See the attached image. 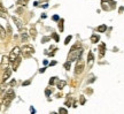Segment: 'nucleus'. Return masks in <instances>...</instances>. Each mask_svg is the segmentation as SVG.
Listing matches in <instances>:
<instances>
[{"label":"nucleus","instance_id":"obj_1","mask_svg":"<svg viewBox=\"0 0 124 114\" xmlns=\"http://www.w3.org/2000/svg\"><path fill=\"white\" fill-rule=\"evenodd\" d=\"M82 54H83V48L79 47L78 45H75L70 50V53L68 55V61L71 62V61H75V60H78V59H80Z\"/></svg>","mask_w":124,"mask_h":114},{"label":"nucleus","instance_id":"obj_2","mask_svg":"<svg viewBox=\"0 0 124 114\" xmlns=\"http://www.w3.org/2000/svg\"><path fill=\"white\" fill-rule=\"evenodd\" d=\"M14 97H15V92H14L13 89H8L7 91H6V93H5L4 96V105L7 107V106H9V104H10V101L14 99Z\"/></svg>","mask_w":124,"mask_h":114},{"label":"nucleus","instance_id":"obj_3","mask_svg":"<svg viewBox=\"0 0 124 114\" xmlns=\"http://www.w3.org/2000/svg\"><path fill=\"white\" fill-rule=\"evenodd\" d=\"M21 53H22L24 57H30V55H32L33 53H35V48H33V46L32 45H29V44H25L23 45L22 48H21Z\"/></svg>","mask_w":124,"mask_h":114},{"label":"nucleus","instance_id":"obj_4","mask_svg":"<svg viewBox=\"0 0 124 114\" xmlns=\"http://www.w3.org/2000/svg\"><path fill=\"white\" fill-rule=\"evenodd\" d=\"M20 53H21V48L17 47V46H15V47H14L13 50L10 51V53H9V55H8L9 61H10V62H14L18 57H20Z\"/></svg>","mask_w":124,"mask_h":114},{"label":"nucleus","instance_id":"obj_5","mask_svg":"<svg viewBox=\"0 0 124 114\" xmlns=\"http://www.w3.org/2000/svg\"><path fill=\"white\" fill-rule=\"evenodd\" d=\"M84 67H85L84 61H83L82 59H78V60H77V63H76V67H75V73L77 75L82 74L83 70H84Z\"/></svg>","mask_w":124,"mask_h":114},{"label":"nucleus","instance_id":"obj_6","mask_svg":"<svg viewBox=\"0 0 124 114\" xmlns=\"http://www.w3.org/2000/svg\"><path fill=\"white\" fill-rule=\"evenodd\" d=\"M9 58L7 55H4L2 59H1V68H4V69H7L8 68V65H9Z\"/></svg>","mask_w":124,"mask_h":114},{"label":"nucleus","instance_id":"obj_7","mask_svg":"<svg viewBox=\"0 0 124 114\" xmlns=\"http://www.w3.org/2000/svg\"><path fill=\"white\" fill-rule=\"evenodd\" d=\"M13 21H14V22H15V24H16V26H17V28H18V30H20V31H22V32H24V31H23V22H22V21H21L20 18H15V16H14V18H13Z\"/></svg>","mask_w":124,"mask_h":114},{"label":"nucleus","instance_id":"obj_8","mask_svg":"<svg viewBox=\"0 0 124 114\" xmlns=\"http://www.w3.org/2000/svg\"><path fill=\"white\" fill-rule=\"evenodd\" d=\"M10 75H12V70L9 69V68L5 69V73H4V75H2V82H4V83L10 77Z\"/></svg>","mask_w":124,"mask_h":114},{"label":"nucleus","instance_id":"obj_9","mask_svg":"<svg viewBox=\"0 0 124 114\" xmlns=\"http://www.w3.org/2000/svg\"><path fill=\"white\" fill-rule=\"evenodd\" d=\"M93 60H94L93 53L92 52H89V55H87V63H89V66H92V65H93Z\"/></svg>","mask_w":124,"mask_h":114},{"label":"nucleus","instance_id":"obj_10","mask_svg":"<svg viewBox=\"0 0 124 114\" xmlns=\"http://www.w3.org/2000/svg\"><path fill=\"white\" fill-rule=\"evenodd\" d=\"M20 63H21V58L18 57L17 59H16V60H15V61L13 62V69H14V70L17 69V67L20 66Z\"/></svg>","mask_w":124,"mask_h":114},{"label":"nucleus","instance_id":"obj_11","mask_svg":"<svg viewBox=\"0 0 124 114\" xmlns=\"http://www.w3.org/2000/svg\"><path fill=\"white\" fill-rule=\"evenodd\" d=\"M66 84H67L66 81H59L58 82V89L59 90H62V89L66 87Z\"/></svg>","mask_w":124,"mask_h":114},{"label":"nucleus","instance_id":"obj_12","mask_svg":"<svg viewBox=\"0 0 124 114\" xmlns=\"http://www.w3.org/2000/svg\"><path fill=\"white\" fill-rule=\"evenodd\" d=\"M105 48H106L105 44H101V45H100V47H99V51H100V57H101V58L105 55Z\"/></svg>","mask_w":124,"mask_h":114},{"label":"nucleus","instance_id":"obj_13","mask_svg":"<svg viewBox=\"0 0 124 114\" xmlns=\"http://www.w3.org/2000/svg\"><path fill=\"white\" fill-rule=\"evenodd\" d=\"M5 37H6V30L0 26V38H1V39H4Z\"/></svg>","mask_w":124,"mask_h":114},{"label":"nucleus","instance_id":"obj_14","mask_svg":"<svg viewBox=\"0 0 124 114\" xmlns=\"http://www.w3.org/2000/svg\"><path fill=\"white\" fill-rule=\"evenodd\" d=\"M99 39H100V37L98 35H92V37H91V42H92V43H98Z\"/></svg>","mask_w":124,"mask_h":114},{"label":"nucleus","instance_id":"obj_15","mask_svg":"<svg viewBox=\"0 0 124 114\" xmlns=\"http://www.w3.org/2000/svg\"><path fill=\"white\" fill-rule=\"evenodd\" d=\"M106 30H107V26H105V24H102V26H98V31H99V32H105Z\"/></svg>","mask_w":124,"mask_h":114},{"label":"nucleus","instance_id":"obj_16","mask_svg":"<svg viewBox=\"0 0 124 114\" xmlns=\"http://www.w3.org/2000/svg\"><path fill=\"white\" fill-rule=\"evenodd\" d=\"M36 35H37V31H36V29L33 28V26H32V28L30 29V36H31V37H33V38H35Z\"/></svg>","mask_w":124,"mask_h":114},{"label":"nucleus","instance_id":"obj_17","mask_svg":"<svg viewBox=\"0 0 124 114\" xmlns=\"http://www.w3.org/2000/svg\"><path fill=\"white\" fill-rule=\"evenodd\" d=\"M21 38H22V42H27L28 40V34L27 32H22V34H21Z\"/></svg>","mask_w":124,"mask_h":114},{"label":"nucleus","instance_id":"obj_18","mask_svg":"<svg viewBox=\"0 0 124 114\" xmlns=\"http://www.w3.org/2000/svg\"><path fill=\"white\" fill-rule=\"evenodd\" d=\"M59 114H68V111H67L66 108H63V107H61V108L59 110Z\"/></svg>","mask_w":124,"mask_h":114},{"label":"nucleus","instance_id":"obj_19","mask_svg":"<svg viewBox=\"0 0 124 114\" xmlns=\"http://www.w3.org/2000/svg\"><path fill=\"white\" fill-rule=\"evenodd\" d=\"M0 12H2V13H7V9L2 6V4H1V2H0Z\"/></svg>","mask_w":124,"mask_h":114},{"label":"nucleus","instance_id":"obj_20","mask_svg":"<svg viewBox=\"0 0 124 114\" xmlns=\"http://www.w3.org/2000/svg\"><path fill=\"white\" fill-rule=\"evenodd\" d=\"M64 68H66L67 70L70 69V61H68V62H66V63H64Z\"/></svg>","mask_w":124,"mask_h":114},{"label":"nucleus","instance_id":"obj_21","mask_svg":"<svg viewBox=\"0 0 124 114\" xmlns=\"http://www.w3.org/2000/svg\"><path fill=\"white\" fill-rule=\"evenodd\" d=\"M56 79H58V77H52V79H49V84H51V85H52V84H54V83H55V81H56Z\"/></svg>","mask_w":124,"mask_h":114},{"label":"nucleus","instance_id":"obj_22","mask_svg":"<svg viewBox=\"0 0 124 114\" xmlns=\"http://www.w3.org/2000/svg\"><path fill=\"white\" fill-rule=\"evenodd\" d=\"M71 40V36H68L66 38V40H64V44H69V42Z\"/></svg>","mask_w":124,"mask_h":114},{"label":"nucleus","instance_id":"obj_23","mask_svg":"<svg viewBox=\"0 0 124 114\" xmlns=\"http://www.w3.org/2000/svg\"><path fill=\"white\" fill-rule=\"evenodd\" d=\"M18 5H22V6H25V4H27V1H25V0H20V1H18L17 2Z\"/></svg>","mask_w":124,"mask_h":114},{"label":"nucleus","instance_id":"obj_24","mask_svg":"<svg viewBox=\"0 0 124 114\" xmlns=\"http://www.w3.org/2000/svg\"><path fill=\"white\" fill-rule=\"evenodd\" d=\"M59 28H60V30H61V31L63 30V20H62L60 23H59Z\"/></svg>","mask_w":124,"mask_h":114},{"label":"nucleus","instance_id":"obj_25","mask_svg":"<svg viewBox=\"0 0 124 114\" xmlns=\"http://www.w3.org/2000/svg\"><path fill=\"white\" fill-rule=\"evenodd\" d=\"M80 104H85V98L84 97H80Z\"/></svg>","mask_w":124,"mask_h":114},{"label":"nucleus","instance_id":"obj_26","mask_svg":"<svg viewBox=\"0 0 124 114\" xmlns=\"http://www.w3.org/2000/svg\"><path fill=\"white\" fill-rule=\"evenodd\" d=\"M49 38L48 37H44V38H43V40H41V42H43V43H46V42H47V40H48Z\"/></svg>","mask_w":124,"mask_h":114},{"label":"nucleus","instance_id":"obj_27","mask_svg":"<svg viewBox=\"0 0 124 114\" xmlns=\"http://www.w3.org/2000/svg\"><path fill=\"white\" fill-rule=\"evenodd\" d=\"M54 39H55V40H56V42H59V36L58 35H56V34H54Z\"/></svg>","mask_w":124,"mask_h":114},{"label":"nucleus","instance_id":"obj_28","mask_svg":"<svg viewBox=\"0 0 124 114\" xmlns=\"http://www.w3.org/2000/svg\"><path fill=\"white\" fill-rule=\"evenodd\" d=\"M53 20H54V21H59V16H58V15H54Z\"/></svg>","mask_w":124,"mask_h":114},{"label":"nucleus","instance_id":"obj_29","mask_svg":"<svg viewBox=\"0 0 124 114\" xmlns=\"http://www.w3.org/2000/svg\"><path fill=\"white\" fill-rule=\"evenodd\" d=\"M30 84V81H27V82H23V85L25 87V85H29Z\"/></svg>","mask_w":124,"mask_h":114},{"label":"nucleus","instance_id":"obj_30","mask_svg":"<svg viewBox=\"0 0 124 114\" xmlns=\"http://www.w3.org/2000/svg\"><path fill=\"white\" fill-rule=\"evenodd\" d=\"M123 10H124V8H123V7H120V9H118V12H120V13H122Z\"/></svg>","mask_w":124,"mask_h":114},{"label":"nucleus","instance_id":"obj_31","mask_svg":"<svg viewBox=\"0 0 124 114\" xmlns=\"http://www.w3.org/2000/svg\"><path fill=\"white\" fill-rule=\"evenodd\" d=\"M46 95H47V96H49V95H51V91H49V90H46Z\"/></svg>","mask_w":124,"mask_h":114},{"label":"nucleus","instance_id":"obj_32","mask_svg":"<svg viewBox=\"0 0 124 114\" xmlns=\"http://www.w3.org/2000/svg\"><path fill=\"white\" fill-rule=\"evenodd\" d=\"M30 111H31V113H35V112H36V111L33 110V107H31V108H30Z\"/></svg>","mask_w":124,"mask_h":114},{"label":"nucleus","instance_id":"obj_33","mask_svg":"<svg viewBox=\"0 0 124 114\" xmlns=\"http://www.w3.org/2000/svg\"><path fill=\"white\" fill-rule=\"evenodd\" d=\"M10 85H12V87H13V85H15V81H12V82H10Z\"/></svg>","mask_w":124,"mask_h":114},{"label":"nucleus","instance_id":"obj_34","mask_svg":"<svg viewBox=\"0 0 124 114\" xmlns=\"http://www.w3.org/2000/svg\"><path fill=\"white\" fill-rule=\"evenodd\" d=\"M51 114H58V113H51Z\"/></svg>","mask_w":124,"mask_h":114},{"label":"nucleus","instance_id":"obj_35","mask_svg":"<svg viewBox=\"0 0 124 114\" xmlns=\"http://www.w3.org/2000/svg\"><path fill=\"white\" fill-rule=\"evenodd\" d=\"M0 110H1V105H0Z\"/></svg>","mask_w":124,"mask_h":114},{"label":"nucleus","instance_id":"obj_36","mask_svg":"<svg viewBox=\"0 0 124 114\" xmlns=\"http://www.w3.org/2000/svg\"><path fill=\"white\" fill-rule=\"evenodd\" d=\"M25 1H27V0H25Z\"/></svg>","mask_w":124,"mask_h":114}]
</instances>
